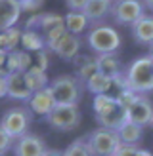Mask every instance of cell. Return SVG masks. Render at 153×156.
I'll return each mask as SVG.
<instances>
[{
    "instance_id": "16",
    "label": "cell",
    "mask_w": 153,
    "mask_h": 156,
    "mask_svg": "<svg viewBox=\"0 0 153 156\" xmlns=\"http://www.w3.org/2000/svg\"><path fill=\"white\" fill-rule=\"evenodd\" d=\"M75 71H76V78H79L82 84H86L96 73H99L96 57H92V55H79L75 59Z\"/></svg>"
},
{
    "instance_id": "33",
    "label": "cell",
    "mask_w": 153,
    "mask_h": 156,
    "mask_svg": "<svg viewBox=\"0 0 153 156\" xmlns=\"http://www.w3.org/2000/svg\"><path fill=\"white\" fill-rule=\"evenodd\" d=\"M6 80H8V71L0 69V99L8 95V88H6Z\"/></svg>"
},
{
    "instance_id": "12",
    "label": "cell",
    "mask_w": 153,
    "mask_h": 156,
    "mask_svg": "<svg viewBox=\"0 0 153 156\" xmlns=\"http://www.w3.org/2000/svg\"><path fill=\"white\" fill-rule=\"evenodd\" d=\"M27 103H29V111L31 112L38 114V116H44V118L54 111V107H56V101H54L50 86H48V88H44V90L35 91Z\"/></svg>"
},
{
    "instance_id": "17",
    "label": "cell",
    "mask_w": 153,
    "mask_h": 156,
    "mask_svg": "<svg viewBox=\"0 0 153 156\" xmlns=\"http://www.w3.org/2000/svg\"><path fill=\"white\" fill-rule=\"evenodd\" d=\"M132 36L140 44H151L153 46V17L144 15L132 25Z\"/></svg>"
},
{
    "instance_id": "23",
    "label": "cell",
    "mask_w": 153,
    "mask_h": 156,
    "mask_svg": "<svg viewBox=\"0 0 153 156\" xmlns=\"http://www.w3.org/2000/svg\"><path fill=\"white\" fill-rule=\"evenodd\" d=\"M84 86H86V90L92 91L94 95H103V93H109V90L113 88V78L105 76L102 73H96Z\"/></svg>"
},
{
    "instance_id": "31",
    "label": "cell",
    "mask_w": 153,
    "mask_h": 156,
    "mask_svg": "<svg viewBox=\"0 0 153 156\" xmlns=\"http://www.w3.org/2000/svg\"><path fill=\"white\" fill-rule=\"evenodd\" d=\"M65 4L71 12H82L84 8H86L88 0H65Z\"/></svg>"
},
{
    "instance_id": "24",
    "label": "cell",
    "mask_w": 153,
    "mask_h": 156,
    "mask_svg": "<svg viewBox=\"0 0 153 156\" xmlns=\"http://www.w3.org/2000/svg\"><path fill=\"white\" fill-rule=\"evenodd\" d=\"M25 80L29 84V88L35 91L38 90H44V88H48V74H46V71H42V69H38L36 65H33L29 69V71L25 73Z\"/></svg>"
},
{
    "instance_id": "27",
    "label": "cell",
    "mask_w": 153,
    "mask_h": 156,
    "mask_svg": "<svg viewBox=\"0 0 153 156\" xmlns=\"http://www.w3.org/2000/svg\"><path fill=\"white\" fill-rule=\"evenodd\" d=\"M63 156H92L86 139H75V141L63 151Z\"/></svg>"
},
{
    "instance_id": "36",
    "label": "cell",
    "mask_w": 153,
    "mask_h": 156,
    "mask_svg": "<svg viewBox=\"0 0 153 156\" xmlns=\"http://www.w3.org/2000/svg\"><path fill=\"white\" fill-rule=\"evenodd\" d=\"M136 156H153L149 151H144V149H138V154Z\"/></svg>"
},
{
    "instance_id": "15",
    "label": "cell",
    "mask_w": 153,
    "mask_h": 156,
    "mask_svg": "<svg viewBox=\"0 0 153 156\" xmlns=\"http://www.w3.org/2000/svg\"><path fill=\"white\" fill-rule=\"evenodd\" d=\"M33 67V55L25 50H13L8 53L6 59V71L8 74L12 73H27Z\"/></svg>"
},
{
    "instance_id": "38",
    "label": "cell",
    "mask_w": 153,
    "mask_h": 156,
    "mask_svg": "<svg viewBox=\"0 0 153 156\" xmlns=\"http://www.w3.org/2000/svg\"><path fill=\"white\" fill-rule=\"evenodd\" d=\"M149 59L153 61V48H151V53H149Z\"/></svg>"
},
{
    "instance_id": "9",
    "label": "cell",
    "mask_w": 153,
    "mask_h": 156,
    "mask_svg": "<svg viewBox=\"0 0 153 156\" xmlns=\"http://www.w3.org/2000/svg\"><path fill=\"white\" fill-rule=\"evenodd\" d=\"M126 120L136 126H147L153 120V105L145 95H138L136 101L126 108Z\"/></svg>"
},
{
    "instance_id": "4",
    "label": "cell",
    "mask_w": 153,
    "mask_h": 156,
    "mask_svg": "<svg viewBox=\"0 0 153 156\" xmlns=\"http://www.w3.org/2000/svg\"><path fill=\"white\" fill-rule=\"evenodd\" d=\"M86 42L90 46V50L103 55V53H115L121 48V36L119 33L109 25H96L94 29L88 33Z\"/></svg>"
},
{
    "instance_id": "5",
    "label": "cell",
    "mask_w": 153,
    "mask_h": 156,
    "mask_svg": "<svg viewBox=\"0 0 153 156\" xmlns=\"http://www.w3.org/2000/svg\"><path fill=\"white\" fill-rule=\"evenodd\" d=\"M31 114L33 112L25 107H13L4 112L2 120H0V128L15 141V139L27 135V129L31 126V120H33Z\"/></svg>"
},
{
    "instance_id": "13",
    "label": "cell",
    "mask_w": 153,
    "mask_h": 156,
    "mask_svg": "<svg viewBox=\"0 0 153 156\" xmlns=\"http://www.w3.org/2000/svg\"><path fill=\"white\" fill-rule=\"evenodd\" d=\"M6 88H8V97L15 101H29L31 95H33V90L29 88V84L25 80V73L8 74Z\"/></svg>"
},
{
    "instance_id": "1",
    "label": "cell",
    "mask_w": 153,
    "mask_h": 156,
    "mask_svg": "<svg viewBox=\"0 0 153 156\" xmlns=\"http://www.w3.org/2000/svg\"><path fill=\"white\" fill-rule=\"evenodd\" d=\"M94 112H96L98 124L105 129L117 131L126 122V108L111 93H103V95L94 97Z\"/></svg>"
},
{
    "instance_id": "37",
    "label": "cell",
    "mask_w": 153,
    "mask_h": 156,
    "mask_svg": "<svg viewBox=\"0 0 153 156\" xmlns=\"http://www.w3.org/2000/svg\"><path fill=\"white\" fill-rule=\"evenodd\" d=\"M144 6L149 8V10H153V0H144Z\"/></svg>"
},
{
    "instance_id": "6",
    "label": "cell",
    "mask_w": 153,
    "mask_h": 156,
    "mask_svg": "<svg viewBox=\"0 0 153 156\" xmlns=\"http://www.w3.org/2000/svg\"><path fill=\"white\" fill-rule=\"evenodd\" d=\"M86 143L90 147L92 156H113L121 147V139L117 135V131L98 128L86 137Z\"/></svg>"
},
{
    "instance_id": "34",
    "label": "cell",
    "mask_w": 153,
    "mask_h": 156,
    "mask_svg": "<svg viewBox=\"0 0 153 156\" xmlns=\"http://www.w3.org/2000/svg\"><path fill=\"white\" fill-rule=\"evenodd\" d=\"M6 59H8V51L0 48V69H6Z\"/></svg>"
},
{
    "instance_id": "29",
    "label": "cell",
    "mask_w": 153,
    "mask_h": 156,
    "mask_svg": "<svg viewBox=\"0 0 153 156\" xmlns=\"http://www.w3.org/2000/svg\"><path fill=\"white\" fill-rule=\"evenodd\" d=\"M23 12H38L44 4V0H19Z\"/></svg>"
},
{
    "instance_id": "22",
    "label": "cell",
    "mask_w": 153,
    "mask_h": 156,
    "mask_svg": "<svg viewBox=\"0 0 153 156\" xmlns=\"http://www.w3.org/2000/svg\"><path fill=\"white\" fill-rule=\"evenodd\" d=\"M21 44H23V50L25 51H42L46 48V42H44V36L42 33H38V30H23L21 33Z\"/></svg>"
},
{
    "instance_id": "39",
    "label": "cell",
    "mask_w": 153,
    "mask_h": 156,
    "mask_svg": "<svg viewBox=\"0 0 153 156\" xmlns=\"http://www.w3.org/2000/svg\"><path fill=\"white\" fill-rule=\"evenodd\" d=\"M151 126H153V120H151Z\"/></svg>"
},
{
    "instance_id": "19",
    "label": "cell",
    "mask_w": 153,
    "mask_h": 156,
    "mask_svg": "<svg viewBox=\"0 0 153 156\" xmlns=\"http://www.w3.org/2000/svg\"><path fill=\"white\" fill-rule=\"evenodd\" d=\"M96 61H98V71L109 76V78H115L122 74V67H121V61L115 53H103V55H96Z\"/></svg>"
},
{
    "instance_id": "35",
    "label": "cell",
    "mask_w": 153,
    "mask_h": 156,
    "mask_svg": "<svg viewBox=\"0 0 153 156\" xmlns=\"http://www.w3.org/2000/svg\"><path fill=\"white\" fill-rule=\"evenodd\" d=\"M44 156H63V151H58V149H48L44 152Z\"/></svg>"
},
{
    "instance_id": "3",
    "label": "cell",
    "mask_w": 153,
    "mask_h": 156,
    "mask_svg": "<svg viewBox=\"0 0 153 156\" xmlns=\"http://www.w3.org/2000/svg\"><path fill=\"white\" fill-rule=\"evenodd\" d=\"M50 90L56 105H79L84 91V84L76 76L63 74L54 78V82L50 84Z\"/></svg>"
},
{
    "instance_id": "32",
    "label": "cell",
    "mask_w": 153,
    "mask_h": 156,
    "mask_svg": "<svg viewBox=\"0 0 153 156\" xmlns=\"http://www.w3.org/2000/svg\"><path fill=\"white\" fill-rule=\"evenodd\" d=\"M38 69H42V71H46L48 69V51L42 50V51H36V63H35Z\"/></svg>"
},
{
    "instance_id": "40",
    "label": "cell",
    "mask_w": 153,
    "mask_h": 156,
    "mask_svg": "<svg viewBox=\"0 0 153 156\" xmlns=\"http://www.w3.org/2000/svg\"><path fill=\"white\" fill-rule=\"evenodd\" d=\"M111 2H113V0H111Z\"/></svg>"
},
{
    "instance_id": "18",
    "label": "cell",
    "mask_w": 153,
    "mask_h": 156,
    "mask_svg": "<svg viewBox=\"0 0 153 156\" xmlns=\"http://www.w3.org/2000/svg\"><path fill=\"white\" fill-rule=\"evenodd\" d=\"M111 8H113L111 0H88L82 13L88 17V21H102L111 13Z\"/></svg>"
},
{
    "instance_id": "30",
    "label": "cell",
    "mask_w": 153,
    "mask_h": 156,
    "mask_svg": "<svg viewBox=\"0 0 153 156\" xmlns=\"http://www.w3.org/2000/svg\"><path fill=\"white\" fill-rule=\"evenodd\" d=\"M138 154V147H132V145H122L117 149V152H115L113 156H136Z\"/></svg>"
},
{
    "instance_id": "21",
    "label": "cell",
    "mask_w": 153,
    "mask_h": 156,
    "mask_svg": "<svg viewBox=\"0 0 153 156\" xmlns=\"http://www.w3.org/2000/svg\"><path fill=\"white\" fill-rule=\"evenodd\" d=\"M88 27H90V21H88V17H86L82 12H69V13L65 15V29H67L69 34L79 36V34H82Z\"/></svg>"
},
{
    "instance_id": "11",
    "label": "cell",
    "mask_w": 153,
    "mask_h": 156,
    "mask_svg": "<svg viewBox=\"0 0 153 156\" xmlns=\"http://www.w3.org/2000/svg\"><path fill=\"white\" fill-rule=\"evenodd\" d=\"M50 51H54L56 55H59L61 59L65 61H71V59H76L79 57V51H80V38L75 36V34H69L65 33L59 40L52 42L46 46Z\"/></svg>"
},
{
    "instance_id": "14",
    "label": "cell",
    "mask_w": 153,
    "mask_h": 156,
    "mask_svg": "<svg viewBox=\"0 0 153 156\" xmlns=\"http://www.w3.org/2000/svg\"><path fill=\"white\" fill-rule=\"evenodd\" d=\"M21 13L23 10L19 0H0V30L13 29Z\"/></svg>"
},
{
    "instance_id": "28",
    "label": "cell",
    "mask_w": 153,
    "mask_h": 156,
    "mask_svg": "<svg viewBox=\"0 0 153 156\" xmlns=\"http://www.w3.org/2000/svg\"><path fill=\"white\" fill-rule=\"evenodd\" d=\"M10 149H13V139L0 128V156H4Z\"/></svg>"
},
{
    "instance_id": "7",
    "label": "cell",
    "mask_w": 153,
    "mask_h": 156,
    "mask_svg": "<svg viewBox=\"0 0 153 156\" xmlns=\"http://www.w3.org/2000/svg\"><path fill=\"white\" fill-rule=\"evenodd\" d=\"M48 126L58 131H71L80 124L79 105H56L54 111L46 116Z\"/></svg>"
},
{
    "instance_id": "25",
    "label": "cell",
    "mask_w": 153,
    "mask_h": 156,
    "mask_svg": "<svg viewBox=\"0 0 153 156\" xmlns=\"http://www.w3.org/2000/svg\"><path fill=\"white\" fill-rule=\"evenodd\" d=\"M19 42H21V30L17 27L8 29V30H0V48L6 50L8 53L17 48Z\"/></svg>"
},
{
    "instance_id": "26",
    "label": "cell",
    "mask_w": 153,
    "mask_h": 156,
    "mask_svg": "<svg viewBox=\"0 0 153 156\" xmlns=\"http://www.w3.org/2000/svg\"><path fill=\"white\" fill-rule=\"evenodd\" d=\"M58 27H65V17H61L58 13H42V19H40L42 34L50 33V30L58 29Z\"/></svg>"
},
{
    "instance_id": "20",
    "label": "cell",
    "mask_w": 153,
    "mask_h": 156,
    "mask_svg": "<svg viewBox=\"0 0 153 156\" xmlns=\"http://www.w3.org/2000/svg\"><path fill=\"white\" fill-rule=\"evenodd\" d=\"M117 135H119V139H121L122 145H132V147H136L138 143L142 141L144 128H142V126H136V124H132V122L126 120V122L117 129Z\"/></svg>"
},
{
    "instance_id": "2",
    "label": "cell",
    "mask_w": 153,
    "mask_h": 156,
    "mask_svg": "<svg viewBox=\"0 0 153 156\" xmlns=\"http://www.w3.org/2000/svg\"><path fill=\"white\" fill-rule=\"evenodd\" d=\"M125 80L126 88L138 95L153 91V61L149 57H140L132 61L125 71Z\"/></svg>"
},
{
    "instance_id": "8",
    "label": "cell",
    "mask_w": 153,
    "mask_h": 156,
    "mask_svg": "<svg viewBox=\"0 0 153 156\" xmlns=\"http://www.w3.org/2000/svg\"><path fill=\"white\" fill-rule=\"evenodd\" d=\"M144 2L142 0H115L111 8V15L115 23L132 27L138 19L144 17Z\"/></svg>"
},
{
    "instance_id": "10",
    "label": "cell",
    "mask_w": 153,
    "mask_h": 156,
    "mask_svg": "<svg viewBox=\"0 0 153 156\" xmlns=\"http://www.w3.org/2000/svg\"><path fill=\"white\" fill-rule=\"evenodd\" d=\"M13 156H44L48 151L44 139L35 133H27L13 141Z\"/></svg>"
}]
</instances>
